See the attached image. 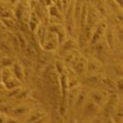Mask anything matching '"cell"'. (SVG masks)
Returning <instances> with one entry per match:
<instances>
[{
  "instance_id": "obj_2",
  "label": "cell",
  "mask_w": 123,
  "mask_h": 123,
  "mask_svg": "<svg viewBox=\"0 0 123 123\" xmlns=\"http://www.w3.org/2000/svg\"><path fill=\"white\" fill-rule=\"evenodd\" d=\"M49 11H50L51 16L60 17V14H58V10H57V7H56V6H54V5H51L50 8H49Z\"/></svg>"
},
{
  "instance_id": "obj_1",
  "label": "cell",
  "mask_w": 123,
  "mask_h": 123,
  "mask_svg": "<svg viewBox=\"0 0 123 123\" xmlns=\"http://www.w3.org/2000/svg\"><path fill=\"white\" fill-rule=\"evenodd\" d=\"M75 69H76V71H77L78 73H81L82 71H84V69H85L84 63H82V62H77L76 65H75Z\"/></svg>"
},
{
  "instance_id": "obj_11",
  "label": "cell",
  "mask_w": 123,
  "mask_h": 123,
  "mask_svg": "<svg viewBox=\"0 0 123 123\" xmlns=\"http://www.w3.org/2000/svg\"><path fill=\"white\" fill-rule=\"evenodd\" d=\"M51 1H55V0H51Z\"/></svg>"
},
{
  "instance_id": "obj_7",
  "label": "cell",
  "mask_w": 123,
  "mask_h": 123,
  "mask_svg": "<svg viewBox=\"0 0 123 123\" xmlns=\"http://www.w3.org/2000/svg\"><path fill=\"white\" fill-rule=\"evenodd\" d=\"M15 70H16V74L17 75H19V78L20 79H22V73H21V71H20V68L19 67H15Z\"/></svg>"
},
{
  "instance_id": "obj_6",
  "label": "cell",
  "mask_w": 123,
  "mask_h": 123,
  "mask_svg": "<svg viewBox=\"0 0 123 123\" xmlns=\"http://www.w3.org/2000/svg\"><path fill=\"white\" fill-rule=\"evenodd\" d=\"M61 3H63V10L66 11L67 6H68V4H69V0H61Z\"/></svg>"
},
{
  "instance_id": "obj_10",
  "label": "cell",
  "mask_w": 123,
  "mask_h": 123,
  "mask_svg": "<svg viewBox=\"0 0 123 123\" xmlns=\"http://www.w3.org/2000/svg\"><path fill=\"white\" fill-rule=\"evenodd\" d=\"M11 1H12V3H16V2H17V0H11Z\"/></svg>"
},
{
  "instance_id": "obj_3",
  "label": "cell",
  "mask_w": 123,
  "mask_h": 123,
  "mask_svg": "<svg viewBox=\"0 0 123 123\" xmlns=\"http://www.w3.org/2000/svg\"><path fill=\"white\" fill-rule=\"evenodd\" d=\"M81 25H84V22H85V16L87 14V5H84L81 8Z\"/></svg>"
},
{
  "instance_id": "obj_9",
  "label": "cell",
  "mask_w": 123,
  "mask_h": 123,
  "mask_svg": "<svg viewBox=\"0 0 123 123\" xmlns=\"http://www.w3.org/2000/svg\"><path fill=\"white\" fill-rule=\"evenodd\" d=\"M117 2H118V3L120 4V5H122V0H116Z\"/></svg>"
},
{
  "instance_id": "obj_4",
  "label": "cell",
  "mask_w": 123,
  "mask_h": 123,
  "mask_svg": "<svg viewBox=\"0 0 123 123\" xmlns=\"http://www.w3.org/2000/svg\"><path fill=\"white\" fill-rule=\"evenodd\" d=\"M26 50H27V53H28L29 55H33V54H35V52H36L35 48H33L31 45H28V46H27Z\"/></svg>"
},
{
  "instance_id": "obj_5",
  "label": "cell",
  "mask_w": 123,
  "mask_h": 123,
  "mask_svg": "<svg viewBox=\"0 0 123 123\" xmlns=\"http://www.w3.org/2000/svg\"><path fill=\"white\" fill-rule=\"evenodd\" d=\"M0 16L3 17V18H5V17H10V16H11V13H10L8 11H6V10H4V11L0 12Z\"/></svg>"
},
{
  "instance_id": "obj_8",
  "label": "cell",
  "mask_w": 123,
  "mask_h": 123,
  "mask_svg": "<svg viewBox=\"0 0 123 123\" xmlns=\"http://www.w3.org/2000/svg\"><path fill=\"white\" fill-rule=\"evenodd\" d=\"M18 39L20 40V43H21V46H22V48H24V47H25V45H24L25 43H24V40H23V38H22V36H21V35H18Z\"/></svg>"
}]
</instances>
